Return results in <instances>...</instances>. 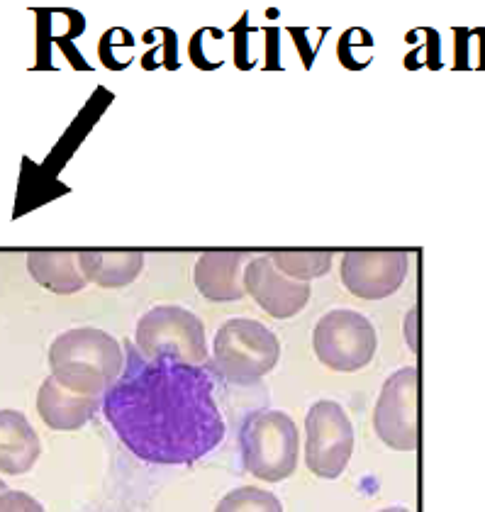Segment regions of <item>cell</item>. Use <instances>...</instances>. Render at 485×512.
<instances>
[{"instance_id": "1", "label": "cell", "mask_w": 485, "mask_h": 512, "mask_svg": "<svg viewBox=\"0 0 485 512\" xmlns=\"http://www.w3.org/2000/svg\"><path fill=\"white\" fill-rule=\"evenodd\" d=\"M103 415L137 459L186 466L208 456L227 434L215 383L203 366L147 359L127 344V364L103 395Z\"/></svg>"}, {"instance_id": "2", "label": "cell", "mask_w": 485, "mask_h": 512, "mask_svg": "<svg viewBox=\"0 0 485 512\" xmlns=\"http://www.w3.org/2000/svg\"><path fill=\"white\" fill-rule=\"evenodd\" d=\"M127 364L125 349L98 327L66 330L49 347V369L64 388L88 398H103Z\"/></svg>"}, {"instance_id": "3", "label": "cell", "mask_w": 485, "mask_h": 512, "mask_svg": "<svg viewBox=\"0 0 485 512\" xmlns=\"http://www.w3.org/2000/svg\"><path fill=\"white\" fill-rule=\"evenodd\" d=\"M239 449L247 473L266 483H281L298 469L300 434L293 417L281 410H259L244 420Z\"/></svg>"}, {"instance_id": "4", "label": "cell", "mask_w": 485, "mask_h": 512, "mask_svg": "<svg viewBox=\"0 0 485 512\" xmlns=\"http://www.w3.org/2000/svg\"><path fill=\"white\" fill-rule=\"evenodd\" d=\"M281 342L266 325L252 317H232L217 330L213 364L217 374L237 386H252L276 369Z\"/></svg>"}, {"instance_id": "5", "label": "cell", "mask_w": 485, "mask_h": 512, "mask_svg": "<svg viewBox=\"0 0 485 512\" xmlns=\"http://www.w3.org/2000/svg\"><path fill=\"white\" fill-rule=\"evenodd\" d=\"M135 347L147 359L169 356L191 366H203L208 359L203 320L178 305H159L139 317Z\"/></svg>"}, {"instance_id": "6", "label": "cell", "mask_w": 485, "mask_h": 512, "mask_svg": "<svg viewBox=\"0 0 485 512\" xmlns=\"http://www.w3.org/2000/svg\"><path fill=\"white\" fill-rule=\"evenodd\" d=\"M312 349L327 369L354 374L373 361L378 337L369 317L339 308L320 317L312 332Z\"/></svg>"}, {"instance_id": "7", "label": "cell", "mask_w": 485, "mask_h": 512, "mask_svg": "<svg viewBox=\"0 0 485 512\" xmlns=\"http://www.w3.org/2000/svg\"><path fill=\"white\" fill-rule=\"evenodd\" d=\"M305 464L317 478L334 481L354 454V425L334 400H320L305 417Z\"/></svg>"}, {"instance_id": "8", "label": "cell", "mask_w": 485, "mask_h": 512, "mask_svg": "<svg viewBox=\"0 0 485 512\" xmlns=\"http://www.w3.org/2000/svg\"><path fill=\"white\" fill-rule=\"evenodd\" d=\"M417 395H420V374L415 366L395 371L383 383V391L378 395V403L373 408V430L378 439L395 452H415L420 442Z\"/></svg>"}, {"instance_id": "9", "label": "cell", "mask_w": 485, "mask_h": 512, "mask_svg": "<svg viewBox=\"0 0 485 512\" xmlns=\"http://www.w3.org/2000/svg\"><path fill=\"white\" fill-rule=\"evenodd\" d=\"M408 264L400 249H354L342 259V283L351 296L383 300L403 286Z\"/></svg>"}, {"instance_id": "10", "label": "cell", "mask_w": 485, "mask_h": 512, "mask_svg": "<svg viewBox=\"0 0 485 512\" xmlns=\"http://www.w3.org/2000/svg\"><path fill=\"white\" fill-rule=\"evenodd\" d=\"M244 288L256 300V305L276 320L295 317L310 300V283L281 274L269 254L249 261L244 269Z\"/></svg>"}, {"instance_id": "11", "label": "cell", "mask_w": 485, "mask_h": 512, "mask_svg": "<svg viewBox=\"0 0 485 512\" xmlns=\"http://www.w3.org/2000/svg\"><path fill=\"white\" fill-rule=\"evenodd\" d=\"M249 264L244 252H205L195 261L193 283L213 303H234L247 296L244 269Z\"/></svg>"}, {"instance_id": "12", "label": "cell", "mask_w": 485, "mask_h": 512, "mask_svg": "<svg viewBox=\"0 0 485 512\" xmlns=\"http://www.w3.org/2000/svg\"><path fill=\"white\" fill-rule=\"evenodd\" d=\"M98 408H103L98 398L69 391L54 376H49L37 393L39 417L44 420V425L57 432L81 430L98 413Z\"/></svg>"}, {"instance_id": "13", "label": "cell", "mask_w": 485, "mask_h": 512, "mask_svg": "<svg viewBox=\"0 0 485 512\" xmlns=\"http://www.w3.org/2000/svg\"><path fill=\"white\" fill-rule=\"evenodd\" d=\"M42 444L35 427L18 410H0V473L22 476L37 464Z\"/></svg>"}, {"instance_id": "14", "label": "cell", "mask_w": 485, "mask_h": 512, "mask_svg": "<svg viewBox=\"0 0 485 512\" xmlns=\"http://www.w3.org/2000/svg\"><path fill=\"white\" fill-rule=\"evenodd\" d=\"M78 266L88 283L100 288H125L144 269V254L137 249H83Z\"/></svg>"}, {"instance_id": "15", "label": "cell", "mask_w": 485, "mask_h": 512, "mask_svg": "<svg viewBox=\"0 0 485 512\" xmlns=\"http://www.w3.org/2000/svg\"><path fill=\"white\" fill-rule=\"evenodd\" d=\"M27 271L39 286L59 293V296H71L88 286L86 276L81 274V266H78V252H69V249L30 252L27 254Z\"/></svg>"}, {"instance_id": "16", "label": "cell", "mask_w": 485, "mask_h": 512, "mask_svg": "<svg viewBox=\"0 0 485 512\" xmlns=\"http://www.w3.org/2000/svg\"><path fill=\"white\" fill-rule=\"evenodd\" d=\"M269 256L281 274L295 278V281L308 283L332 269V252L327 249H278Z\"/></svg>"}, {"instance_id": "17", "label": "cell", "mask_w": 485, "mask_h": 512, "mask_svg": "<svg viewBox=\"0 0 485 512\" xmlns=\"http://www.w3.org/2000/svg\"><path fill=\"white\" fill-rule=\"evenodd\" d=\"M215 512H283L281 500L271 491L254 486H242L237 491L227 493L217 503Z\"/></svg>"}, {"instance_id": "18", "label": "cell", "mask_w": 485, "mask_h": 512, "mask_svg": "<svg viewBox=\"0 0 485 512\" xmlns=\"http://www.w3.org/2000/svg\"><path fill=\"white\" fill-rule=\"evenodd\" d=\"M0 512H44L42 503L22 491L0 493Z\"/></svg>"}, {"instance_id": "19", "label": "cell", "mask_w": 485, "mask_h": 512, "mask_svg": "<svg viewBox=\"0 0 485 512\" xmlns=\"http://www.w3.org/2000/svg\"><path fill=\"white\" fill-rule=\"evenodd\" d=\"M415 317H417V313H415V310H412V313L408 315V344H410V349H412V352H417V337H415Z\"/></svg>"}, {"instance_id": "20", "label": "cell", "mask_w": 485, "mask_h": 512, "mask_svg": "<svg viewBox=\"0 0 485 512\" xmlns=\"http://www.w3.org/2000/svg\"><path fill=\"white\" fill-rule=\"evenodd\" d=\"M381 512H410L408 508H386V510H381Z\"/></svg>"}, {"instance_id": "21", "label": "cell", "mask_w": 485, "mask_h": 512, "mask_svg": "<svg viewBox=\"0 0 485 512\" xmlns=\"http://www.w3.org/2000/svg\"><path fill=\"white\" fill-rule=\"evenodd\" d=\"M5 491H8V486H5V481L0 478V493H5Z\"/></svg>"}]
</instances>
